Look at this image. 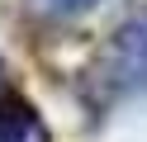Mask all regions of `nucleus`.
<instances>
[{
  "instance_id": "f257e3e1",
  "label": "nucleus",
  "mask_w": 147,
  "mask_h": 142,
  "mask_svg": "<svg viewBox=\"0 0 147 142\" xmlns=\"http://www.w3.org/2000/svg\"><path fill=\"white\" fill-rule=\"evenodd\" d=\"M138 90H147V5L114 24L86 71V95L95 109H109L114 100H128Z\"/></svg>"
},
{
  "instance_id": "f03ea898",
  "label": "nucleus",
  "mask_w": 147,
  "mask_h": 142,
  "mask_svg": "<svg viewBox=\"0 0 147 142\" xmlns=\"http://www.w3.org/2000/svg\"><path fill=\"white\" fill-rule=\"evenodd\" d=\"M0 142H52L48 123L38 118V109H33L19 90L0 95Z\"/></svg>"
},
{
  "instance_id": "7ed1b4c3",
  "label": "nucleus",
  "mask_w": 147,
  "mask_h": 142,
  "mask_svg": "<svg viewBox=\"0 0 147 142\" xmlns=\"http://www.w3.org/2000/svg\"><path fill=\"white\" fill-rule=\"evenodd\" d=\"M48 9H57V14H71V9H86V5H95V0H43Z\"/></svg>"
}]
</instances>
